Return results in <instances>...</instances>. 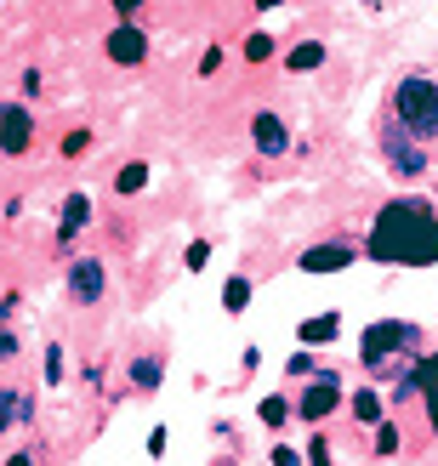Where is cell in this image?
<instances>
[{"label": "cell", "mask_w": 438, "mask_h": 466, "mask_svg": "<svg viewBox=\"0 0 438 466\" xmlns=\"http://www.w3.org/2000/svg\"><path fill=\"white\" fill-rule=\"evenodd\" d=\"M371 256L376 262H404V268L438 262V211L422 199H393L371 228Z\"/></svg>", "instance_id": "cell-1"}, {"label": "cell", "mask_w": 438, "mask_h": 466, "mask_svg": "<svg viewBox=\"0 0 438 466\" xmlns=\"http://www.w3.org/2000/svg\"><path fill=\"white\" fill-rule=\"evenodd\" d=\"M393 120L410 137H438V86L422 80V75L399 80V91H393Z\"/></svg>", "instance_id": "cell-2"}, {"label": "cell", "mask_w": 438, "mask_h": 466, "mask_svg": "<svg viewBox=\"0 0 438 466\" xmlns=\"http://www.w3.org/2000/svg\"><path fill=\"white\" fill-rule=\"evenodd\" d=\"M410 336H416L410 324H371V330H364V341H359V359H364V364H382V359L393 353V347H404Z\"/></svg>", "instance_id": "cell-3"}, {"label": "cell", "mask_w": 438, "mask_h": 466, "mask_svg": "<svg viewBox=\"0 0 438 466\" xmlns=\"http://www.w3.org/2000/svg\"><path fill=\"white\" fill-rule=\"evenodd\" d=\"M336 404H341V381L325 370V376H319V381L302 392V421H325V415H331Z\"/></svg>", "instance_id": "cell-4"}, {"label": "cell", "mask_w": 438, "mask_h": 466, "mask_svg": "<svg viewBox=\"0 0 438 466\" xmlns=\"http://www.w3.org/2000/svg\"><path fill=\"white\" fill-rule=\"evenodd\" d=\"M29 137H35V126H29V114H23V103H6V108H0V148L23 154V148H29Z\"/></svg>", "instance_id": "cell-5"}, {"label": "cell", "mask_w": 438, "mask_h": 466, "mask_svg": "<svg viewBox=\"0 0 438 466\" xmlns=\"http://www.w3.org/2000/svg\"><path fill=\"white\" fill-rule=\"evenodd\" d=\"M108 57H114V63H126V68H131V63H143V57H148V40H143V29H131V23H120V29L108 35Z\"/></svg>", "instance_id": "cell-6"}, {"label": "cell", "mask_w": 438, "mask_h": 466, "mask_svg": "<svg viewBox=\"0 0 438 466\" xmlns=\"http://www.w3.org/2000/svg\"><path fill=\"white\" fill-rule=\"evenodd\" d=\"M348 262H353L348 245H313V250H302V273H341Z\"/></svg>", "instance_id": "cell-7"}, {"label": "cell", "mask_w": 438, "mask_h": 466, "mask_svg": "<svg viewBox=\"0 0 438 466\" xmlns=\"http://www.w3.org/2000/svg\"><path fill=\"white\" fill-rule=\"evenodd\" d=\"M410 392L427 399V421L438 427V359H422L416 370H410Z\"/></svg>", "instance_id": "cell-8"}, {"label": "cell", "mask_w": 438, "mask_h": 466, "mask_svg": "<svg viewBox=\"0 0 438 466\" xmlns=\"http://www.w3.org/2000/svg\"><path fill=\"white\" fill-rule=\"evenodd\" d=\"M68 285H75V301H97L103 296V262H75L68 268Z\"/></svg>", "instance_id": "cell-9"}, {"label": "cell", "mask_w": 438, "mask_h": 466, "mask_svg": "<svg viewBox=\"0 0 438 466\" xmlns=\"http://www.w3.org/2000/svg\"><path fill=\"white\" fill-rule=\"evenodd\" d=\"M250 137H257V148H262V154H285V148H290V137H285V126L273 120V114H257Z\"/></svg>", "instance_id": "cell-10"}, {"label": "cell", "mask_w": 438, "mask_h": 466, "mask_svg": "<svg viewBox=\"0 0 438 466\" xmlns=\"http://www.w3.org/2000/svg\"><path fill=\"white\" fill-rule=\"evenodd\" d=\"M336 330H341V319H336V313H319V319H308V324H302V347H319V341H331Z\"/></svg>", "instance_id": "cell-11"}, {"label": "cell", "mask_w": 438, "mask_h": 466, "mask_svg": "<svg viewBox=\"0 0 438 466\" xmlns=\"http://www.w3.org/2000/svg\"><path fill=\"white\" fill-rule=\"evenodd\" d=\"M86 217H91V199L86 194H68V205H63V239H75Z\"/></svg>", "instance_id": "cell-12"}, {"label": "cell", "mask_w": 438, "mask_h": 466, "mask_svg": "<svg viewBox=\"0 0 438 466\" xmlns=\"http://www.w3.org/2000/svg\"><path fill=\"white\" fill-rule=\"evenodd\" d=\"M290 68H302V75H308V68H319V63H325V46H319V40H302V46H296V52L285 57Z\"/></svg>", "instance_id": "cell-13"}, {"label": "cell", "mask_w": 438, "mask_h": 466, "mask_svg": "<svg viewBox=\"0 0 438 466\" xmlns=\"http://www.w3.org/2000/svg\"><path fill=\"white\" fill-rule=\"evenodd\" d=\"M12 415H17V421H29V399H17V392H0V432L12 427Z\"/></svg>", "instance_id": "cell-14"}, {"label": "cell", "mask_w": 438, "mask_h": 466, "mask_svg": "<svg viewBox=\"0 0 438 466\" xmlns=\"http://www.w3.org/2000/svg\"><path fill=\"white\" fill-rule=\"evenodd\" d=\"M245 301H250V279H228V290H222V308H228V313H239Z\"/></svg>", "instance_id": "cell-15"}, {"label": "cell", "mask_w": 438, "mask_h": 466, "mask_svg": "<svg viewBox=\"0 0 438 466\" xmlns=\"http://www.w3.org/2000/svg\"><path fill=\"white\" fill-rule=\"evenodd\" d=\"M114 188H120V194H143V188H148V166H126Z\"/></svg>", "instance_id": "cell-16"}, {"label": "cell", "mask_w": 438, "mask_h": 466, "mask_svg": "<svg viewBox=\"0 0 438 466\" xmlns=\"http://www.w3.org/2000/svg\"><path fill=\"white\" fill-rule=\"evenodd\" d=\"M353 415L359 421H382V399L376 392H353Z\"/></svg>", "instance_id": "cell-17"}, {"label": "cell", "mask_w": 438, "mask_h": 466, "mask_svg": "<svg viewBox=\"0 0 438 466\" xmlns=\"http://www.w3.org/2000/svg\"><path fill=\"white\" fill-rule=\"evenodd\" d=\"M268 52H273V40H268V35H250V40H245V57H250V63H262Z\"/></svg>", "instance_id": "cell-18"}, {"label": "cell", "mask_w": 438, "mask_h": 466, "mask_svg": "<svg viewBox=\"0 0 438 466\" xmlns=\"http://www.w3.org/2000/svg\"><path fill=\"white\" fill-rule=\"evenodd\" d=\"M86 148H91V131H68V137H63V154H68V159L86 154Z\"/></svg>", "instance_id": "cell-19"}, {"label": "cell", "mask_w": 438, "mask_h": 466, "mask_svg": "<svg viewBox=\"0 0 438 466\" xmlns=\"http://www.w3.org/2000/svg\"><path fill=\"white\" fill-rule=\"evenodd\" d=\"M182 262H188V268L199 273L205 262H211V245H205V239H194V245H188V256H182Z\"/></svg>", "instance_id": "cell-20"}, {"label": "cell", "mask_w": 438, "mask_h": 466, "mask_svg": "<svg viewBox=\"0 0 438 466\" xmlns=\"http://www.w3.org/2000/svg\"><path fill=\"white\" fill-rule=\"evenodd\" d=\"M131 376H137V387H159V364H154V359H143V364L131 370Z\"/></svg>", "instance_id": "cell-21"}, {"label": "cell", "mask_w": 438, "mask_h": 466, "mask_svg": "<svg viewBox=\"0 0 438 466\" xmlns=\"http://www.w3.org/2000/svg\"><path fill=\"white\" fill-rule=\"evenodd\" d=\"M285 415H290V410H285V399H268V404H262V421H268V427H280Z\"/></svg>", "instance_id": "cell-22"}, {"label": "cell", "mask_w": 438, "mask_h": 466, "mask_svg": "<svg viewBox=\"0 0 438 466\" xmlns=\"http://www.w3.org/2000/svg\"><path fill=\"white\" fill-rule=\"evenodd\" d=\"M308 466H331V444H325V438H313V444H308Z\"/></svg>", "instance_id": "cell-23"}, {"label": "cell", "mask_w": 438, "mask_h": 466, "mask_svg": "<svg viewBox=\"0 0 438 466\" xmlns=\"http://www.w3.org/2000/svg\"><path fill=\"white\" fill-rule=\"evenodd\" d=\"M46 381H63V347H52V353H46Z\"/></svg>", "instance_id": "cell-24"}, {"label": "cell", "mask_w": 438, "mask_h": 466, "mask_svg": "<svg viewBox=\"0 0 438 466\" xmlns=\"http://www.w3.org/2000/svg\"><path fill=\"white\" fill-rule=\"evenodd\" d=\"M376 450H382V455H393V450H399V432H393V427H382V432H376Z\"/></svg>", "instance_id": "cell-25"}, {"label": "cell", "mask_w": 438, "mask_h": 466, "mask_svg": "<svg viewBox=\"0 0 438 466\" xmlns=\"http://www.w3.org/2000/svg\"><path fill=\"white\" fill-rule=\"evenodd\" d=\"M12 353H17V336H12V330H0V359H12Z\"/></svg>", "instance_id": "cell-26"}, {"label": "cell", "mask_w": 438, "mask_h": 466, "mask_svg": "<svg viewBox=\"0 0 438 466\" xmlns=\"http://www.w3.org/2000/svg\"><path fill=\"white\" fill-rule=\"evenodd\" d=\"M273 466H302V461H296V450H273Z\"/></svg>", "instance_id": "cell-27"}, {"label": "cell", "mask_w": 438, "mask_h": 466, "mask_svg": "<svg viewBox=\"0 0 438 466\" xmlns=\"http://www.w3.org/2000/svg\"><path fill=\"white\" fill-rule=\"evenodd\" d=\"M137 6H143V0H114V12H137Z\"/></svg>", "instance_id": "cell-28"}, {"label": "cell", "mask_w": 438, "mask_h": 466, "mask_svg": "<svg viewBox=\"0 0 438 466\" xmlns=\"http://www.w3.org/2000/svg\"><path fill=\"white\" fill-rule=\"evenodd\" d=\"M6 466H35V461H29V455H12V461H6Z\"/></svg>", "instance_id": "cell-29"}, {"label": "cell", "mask_w": 438, "mask_h": 466, "mask_svg": "<svg viewBox=\"0 0 438 466\" xmlns=\"http://www.w3.org/2000/svg\"><path fill=\"white\" fill-rule=\"evenodd\" d=\"M257 6H262V12H268V6H280V0H257Z\"/></svg>", "instance_id": "cell-30"}]
</instances>
